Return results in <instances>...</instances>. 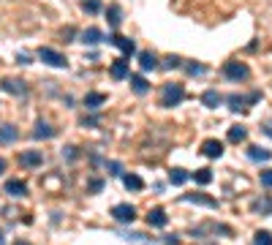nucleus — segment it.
I'll use <instances>...</instances> for the list:
<instances>
[{
  "label": "nucleus",
  "mask_w": 272,
  "mask_h": 245,
  "mask_svg": "<svg viewBox=\"0 0 272 245\" xmlns=\"http://www.w3.org/2000/svg\"><path fill=\"white\" fill-rule=\"evenodd\" d=\"M109 44H112V46H117V49H120L125 57L136 52V44L131 41V38H125V36H117V33H115V36H109Z\"/></svg>",
  "instance_id": "6"
},
{
  "label": "nucleus",
  "mask_w": 272,
  "mask_h": 245,
  "mask_svg": "<svg viewBox=\"0 0 272 245\" xmlns=\"http://www.w3.org/2000/svg\"><path fill=\"white\" fill-rule=\"evenodd\" d=\"M79 153H76V147H63V158H68V161H74Z\"/></svg>",
  "instance_id": "35"
},
{
  "label": "nucleus",
  "mask_w": 272,
  "mask_h": 245,
  "mask_svg": "<svg viewBox=\"0 0 272 245\" xmlns=\"http://www.w3.org/2000/svg\"><path fill=\"white\" fill-rule=\"evenodd\" d=\"M106 169H109L112 177H123V167L117 161H109V164H106Z\"/></svg>",
  "instance_id": "32"
},
{
  "label": "nucleus",
  "mask_w": 272,
  "mask_h": 245,
  "mask_svg": "<svg viewBox=\"0 0 272 245\" xmlns=\"http://www.w3.org/2000/svg\"><path fill=\"white\" fill-rule=\"evenodd\" d=\"M253 245H272V231L258 229L256 234H253Z\"/></svg>",
  "instance_id": "27"
},
{
  "label": "nucleus",
  "mask_w": 272,
  "mask_h": 245,
  "mask_svg": "<svg viewBox=\"0 0 272 245\" xmlns=\"http://www.w3.org/2000/svg\"><path fill=\"white\" fill-rule=\"evenodd\" d=\"M82 11H87V14H98V11H101V0H82Z\"/></svg>",
  "instance_id": "29"
},
{
  "label": "nucleus",
  "mask_w": 272,
  "mask_h": 245,
  "mask_svg": "<svg viewBox=\"0 0 272 245\" xmlns=\"http://www.w3.org/2000/svg\"><path fill=\"white\" fill-rule=\"evenodd\" d=\"M38 57H41V63L52 65V68H65V65H68V60H65L63 52L49 49V46H41V49H38Z\"/></svg>",
  "instance_id": "2"
},
{
  "label": "nucleus",
  "mask_w": 272,
  "mask_h": 245,
  "mask_svg": "<svg viewBox=\"0 0 272 245\" xmlns=\"http://www.w3.org/2000/svg\"><path fill=\"white\" fill-rule=\"evenodd\" d=\"M109 74H112V79H125V76H128V60H125V57H117V60H112Z\"/></svg>",
  "instance_id": "12"
},
{
  "label": "nucleus",
  "mask_w": 272,
  "mask_h": 245,
  "mask_svg": "<svg viewBox=\"0 0 272 245\" xmlns=\"http://www.w3.org/2000/svg\"><path fill=\"white\" fill-rule=\"evenodd\" d=\"M101 188H104V180H93V183L87 185V191H90V194H98Z\"/></svg>",
  "instance_id": "34"
},
{
  "label": "nucleus",
  "mask_w": 272,
  "mask_h": 245,
  "mask_svg": "<svg viewBox=\"0 0 272 245\" xmlns=\"http://www.w3.org/2000/svg\"><path fill=\"white\" fill-rule=\"evenodd\" d=\"M185 71H188L191 76H202L207 68H204V65H199V63H188V65H185Z\"/></svg>",
  "instance_id": "30"
},
{
  "label": "nucleus",
  "mask_w": 272,
  "mask_h": 245,
  "mask_svg": "<svg viewBox=\"0 0 272 245\" xmlns=\"http://www.w3.org/2000/svg\"><path fill=\"white\" fill-rule=\"evenodd\" d=\"M248 158H250V161H256V164H264V161H269V158H272V150L258 147V144H250V147H248Z\"/></svg>",
  "instance_id": "11"
},
{
  "label": "nucleus",
  "mask_w": 272,
  "mask_h": 245,
  "mask_svg": "<svg viewBox=\"0 0 272 245\" xmlns=\"http://www.w3.org/2000/svg\"><path fill=\"white\" fill-rule=\"evenodd\" d=\"M194 180H196V185H210L212 183V169H196Z\"/></svg>",
  "instance_id": "25"
},
{
  "label": "nucleus",
  "mask_w": 272,
  "mask_h": 245,
  "mask_svg": "<svg viewBox=\"0 0 272 245\" xmlns=\"http://www.w3.org/2000/svg\"><path fill=\"white\" fill-rule=\"evenodd\" d=\"M248 139V131H245V125H231L229 128V142H234V144H240Z\"/></svg>",
  "instance_id": "22"
},
{
  "label": "nucleus",
  "mask_w": 272,
  "mask_h": 245,
  "mask_svg": "<svg viewBox=\"0 0 272 245\" xmlns=\"http://www.w3.org/2000/svg\"><path fill=\"white\" fill-rule=\"evenodd\" d=\"M261 185H264V188H272V169L261 172Z\"/></svg>",
  "instance_id": "33"
},
{
  "label": "nucleus",
  "mask_w": 272,
  "mask_h": 245,
  "mask_svg": "<svg viewBox=\"0 0 272 245\" xmlns=\"http://www.w3.org/2000/svg\"><path fill=\"white\" fill-rule=\"evenodd\" d=\"M17 245H28V242H17Z\"/></svg>",
  "instance_id": "41"
},
{
  "label": "nucleus",
  "mask_w": 272,
  "mask_h": 245,
  "mask_svg": "<svg viewBox=\"0 0 272 245\" xmlns=\"http://www.w3.org/2000/svg\"><path fill=\"white\" fill-rule=\"evenodd\" d=\"M180 65H183V60H180V57H177V55H169L166 57V60H163V68H180Z\"/></svg>",
  "instance_id": "31"
},
{
  "label": "nucleus",
  "mask_w": 272,
  "mask_h": 245,
  "mask_svg": "<svg viewBox=\"0 0 272 245\" xmlns=\"http://www.w3.org/2000/svg\"><path fill=\"white\" fill-rule=\"evenodd\" d=\"M202 153L207 158H221L223 155V142H218V139H204V142H202Z\"/></svg>",
  "instance_id": "8"
},
{
  "label": "nucleus",
  "mask_w": 272,
  "mask_h": 245,
  "mask_svg": "<svg viewBox=\"0 0 272 245\" xmlns=\"http://www.w3.org/2000/svg\"><path fill=\"white\" fill-rule=\"evenodd\" d=\"M17 60L22 63V65H28V63H30V55H22V52H19V57H17Z\"/></svg>",
  "instance_id": "36"
},
{
  "label": "nucleus",
  "mask_w": 272,
  "mask_h": 245,
  "mask_svg": "<svg viewBox=\"0 0 272 245\" xmlns=\"http://www.w3.org/2000/svg\"><path fill=\"white\" fill-rule=\"evenodd\" d=\"M104 104H106L104 93H87V96H84V107L87 109H101Z\"/></svg>",
  "instance_id": "20"
},
{
  "label": "nucleus",
  "mask_w": 272,
  "mask_h": 245,
  "mask_svg": "<svg viewBox=\"0 0 272 245\" xmlns=\"http://www.w3.org/2000/svg\"><path fill=\"white\" fill-rule=\"evenodd\" d=\"M185 180H188V172H185V169H171L169 172V183L171 185H183Z\"/></svg>",
  "instance_id": "28"
},
{
  "label": "nucleus",
  "mask_w": 272,
  "mask_h": 245,
  "mask_svg": "<svg viewBox=\"0 0 272 245\" xmlns=\"http://www.w3.org/2000/svg\"><path fill=\"white\" fill-rule=\"evenodd\" d=\"M17 136H19L17 125H11V123L0 125V144H11V142H17Z\"/></svg>",
  "instance_id": "14"
},
{
  "label": "nucleus",
  "mask_w": 272,
  "mask_h": 245,
  "mask_svg": "<svg viewBox=\"0 0 272 245\" xmlns=\"http://www.w3.org/2000/svg\"><path fill=\"white\" fill-rule=\"evenodd\" d=\"M6 194L25 196V194H28V183H22V180H6Z\"/></svg>",
  "instance_id": "18"
},
{
  "label": "nucleus",
  "mask_w": 272,
  "mask_h": 245,
  "mask_svg": "<svg viewBox=\"0 0 272 245\" xmlns=\"http://www.w3.org/2000/svg\"><path fill=\"white\" fill-rule=\"evenodd\" d=\"M223 74H226V79H231V82H242V79L250 76V68H248L245 63L229 60L226 65H223Z\"/></svg>",
  "instance_id": "4"
},
{
  "label": "nucleus",
  "mask_w": 272,
  "mask_h": 245,
  "mask_svg": "<svg viewBox=\"0 0 272 245\" xmlns=\"http://www.w3.org/2000/svg\"><path fill=\"white\" fill-rule=\"evenodd\" d=\"M139 65H142V71H155L158 68V57L152 55L150 49L139 52Z\"/></svg>",
  "instance_id": "13"
},
{
  "label": "nucleus",
  "mask_w": 272,
  "mask_h": 245,
  "mask_svg": "<svg viewBox=\"0 0 272 245\" xmlns=\"http://www.w3.org/2000/svg\"><path fill=\"white\" fill-rule=\"evenodd\" d=\"M98 120H96V117H82V125H96Z\"/></svg>",
  "instance_id": "37"
},
{
  "label": "nucleus",
  "mask_w": 272,
  "mask_h": 245,
  "mask_svg": "<svg viewBox=\"0 0 272 245\" xmlns=\"http://www.w3.org/2000/svg\"><path fill=\"white\" fill-rule=\"evenodd\" d=\"M183 202H191V204H202V207H210V210H218V199L212 196H204V194H185Z\"/></svg>",
  "instance_id": "7"
},
{
  "label": "nucleus",
  "mask_w": 272,
  "mask_h": 245,
  "mask_svg": "<svg viewBox=\"0 0 272 245\" xmlns=\"http://www.w3.org/2000/svg\"><path fill=\"white\" fill-rule=\"evenodd\" d=\"M147 223H150V226H155V229H163L169 223V215L163 213L161 207H152L150 213H147Z\"/></svg>",
  "instance_id": "10"
},
{
  "label": "nucleus",
  "mask_w": 272,
  "mask_h": 245,
  "mask_svg": "<svg viewBox=\"0 0 272 245\" xmlns=\"http://www.w3.org/2000/svg\"><path fill=\"white\" fill-rule=\"evenodd\" d=\"M3 172H6V161L0 158V175H3Z\"/></svg>",
  "instance_id": "40"
},
{
  "label": "nucleus",
  "mask_w": 272,
  "mask_h": 245,
  "mask_svg": "<svg viewBox=\"0 0 272 245\" xmlns=\"http://www.w3.org/2000/svg\"><path fill=\"white\" fill-rule=\"evenodd\" d=\"M55 134H57V131L52 128V125L46 123V120H38L36 128H33V136H36V139H52Z\"/></svg>",
  "instance_id": "16"
},
{
  "label": "nucleus",
  "mask_w": 272,
  "mask_h": 245,
  "mask_svg": "<svg viewBox=\"0 0 272 245\" xmlns=\"http://www.w3.org/2000/svg\"><path fill=\"white\" fill-rule=\"evenodd\" d=\"M221 101H223V96L218 90H207L202 96V104H204V107H210V109H218V107H221Z\"/></svg>",
  "instance_id": "19"
},
{
  "label": "nucleus",
  "mask_w": 272,
  "mask_h": 245,
  "mask_svg": "<svg viewBox=\"0 0 272 245\" xmlns=\"http://www.w3.org/2000/svg\"><path fill=\"white\" fill-rule=\"evenodd\" d=\"M19 164L28 167V169H36V167H41V164H44V153H41V150H25V153L19 155Z\"/></svg>",
  "instance_id": "5"
},
{
  "label": "nucleus",
  "mask_w": 272,
  "mask_h": 245,
  "mask_svg": "<svg viewBox=\"0 0 272 245\" xmlns=\"http://www.w3.org/2000/svg\"><path fill=\"white\" fill-rule=\"evenodd\" d=\"M109 215L115 218L117 223H134L136 221V207H134V204H128V202H120V204L112 207Z\"/></svg>",
  "instance_id": "3"
},
{
  "label": "nucleus",
  "mask_w": 272,
  "mask_h": 245,
  "mask_svg": "<svg viewBox=\"0 0 272 245\" xmlns=\"http://www.w3.org/2000/svg\"><path fill=\"white\" fill-rule=\"evenodd\" d=\"M0 88H3L6 93H11V96H25V93H28V85L25 82H19V79H3V82H0Z\"/></svg>",
  "instance_id": "9"
},
{
  "label": "nucleus",
  "mask_w": 272,
  "mask_h": 245,
  "mask_svg": "<svg viewBox=\"0 0 272 245\" xmlns=\"http://www.w3.org/2000/svg\"><path fill=\"white\" fill-rule=\"evenodd\" d=\"M183 98H185V88L180 82H166L163 85V90H161V107H180L183 104Z\"/></svg>",
  "instance_id": "1"
},
{
  "label": "nucleus",
  "mask_w": 272,
  "mask_h": 245,
  "mask_svg": "<svg viewBox=\"0 0 272 245\" xmlns=\"http://www.w3.org/2000/svg\"><path fill=\"white\" fill-rule=\"evenodd\" d=\"M106 17H109V25H112V28H120V22H123V11H120V6L112 3L109 9H106Z\"/></svg>",
  "instance_id": "23"
},
{
  "label": "nucleus",
  "mask_w": 272,
  "mask_h": 245,
  "mask_svg": "<svg viewBox=\"0 0 272 245\" xmlns=\"http://www.w3.org/2000/svg\"><path fill=\"white\" fill-rule=\"evenodd\" d=\"M250 210H253V213H261V215H272V196L256 199L253 204H250Z\"/></svg>",
  "instance_id": "17"
},
{
  "label": "nucleus",
  "mask_w": 272,
  "mask_h": 245,
  "mask_svg": "<svg viewBox=\"0 0 272 245\" xmlns=\"http://www.w3.org/2000/svg\"><path fill=\"white\" fill-rule=\"evenodd\" d=\"M226 104H229V107L234 109V112H242V109H245V104H248V98H245V96H237V93H234V96H229V98H226Z\"/></svg>",
  "instance_id": "26"
},
{
  "label": "nucleus",
  "mask_w": 272,
  "mask_h": 245,
  "mask_svg": "<svg viewBox=\"0 0 272 245\" xmlns=\"http://www.w3.org/2000/svg\"><path fill=\"white\" fill-rule=\"evenodd\" d=\"M104 41V33L98 28H87L82 33V44H101Z\"/></svg>",
  "instance_id": "21"
},
{
  "label": "nucleus",
  "mask_w": 272,
  "mask_h": 245,
  "mask_svg": "<svg viewBox=\"0 0 272 245\" xmlns=\"http://www.w3.org/2000/svg\"><path fill=\"white\" fill-rule=\"evenodd\" d=\"M163 242H166V245H177V242H180V240H177L174 234H169V237H166V240H163Z\"/></svg>",
  "instance_id": "38"
},
{
  "label": "nucleus",
  "mask_w": 272,
  "mask_h": 245,
  "mask_svg": "<svg viewBox=\"0 0 272 245\" xmlns=\"http://www.w3.org/2000/svg\"><path fill=\"white\" fill-rule=\"evenodd\" d=\"M131 90H134L136 96H144V93H150V82L142 74H131Z\"/></svg>",
  "instance_id": "15"
},
{
  "label": "nucleus",
  "mask_w": 272,
  "mask_h": 245,
  "mask_svg": "<svg viewBox=\"0 0 272 245\" xmlns=\"http://www.w3.org/2000/svg\"><path fill=\"white\" fill-rule=\"evenodd\" d=\"M123 185L128 191H142L144 188V183H142V177H139V175H123Z\"/></svg>",
  "instance_id": "24"
},
{
  "label": "nucleus",
  "mask_w": 272,
  "mask_h": 245,
  "mask_svg": "<svg viewBox=\"0 0 272 245\" xmlns=\"http://www.w3.org/2000/svg\"><path fill=\"white\" fill-rule=\"evenodd\" d=\"M264 134H267V136H269V139H272V120H269V123H267V125H264Z\"/></svg>",
  "instance_id": "39"
}]
</instances>
